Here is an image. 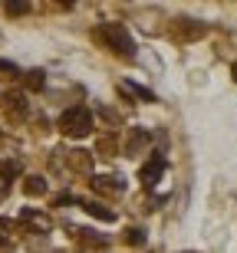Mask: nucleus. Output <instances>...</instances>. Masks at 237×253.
I'll return each instance as SVG.
<instances>
[{
	"mask_svg": "<svg viewBox=\"0 0 237 253\" xmlns=\"http://www.w3.org/2000/svg\"><path fill=\"white\" fill-rule=\"evenodd\" d=\"M234 79H237V63H234Z\"/></svg>",
	"mask_w": 237,
	"mask_h": 253,
	"instance_id": "nucleus-11",
	"label": "nucleus"
},
{
	"mask_svg": "<svg viewBox=\"0 0 237 253\" xmlns=\"http://www.w3.org/2000/svg\"><path fill=\"white\" fill-rule=\"evenodd\" d=\"M102 37H105V43H109V49H115L119 56H135V40L129 37V30H125L122 23H105Z\"/></svg>",
	"mask_w": 237,
	"mask_h": 253,
	"instance_id": "nucleus-2",
	"label": "nucleus"
},
{
	"mask_svg": "<svg viewBox=\"0 0 237 253\" xmlns=\"http://www.w3.org/2000/svg\"><path fill=\"white\" fill-rule=\"evenodd\" d=\"M10 17H20V13H30V3H7Z\"/></svg>",
	"mask_w": 237,
	"mask_h": 253,
	"instance_id": "nucleus-10",
	"label": "nucleus"
},
{
	"mask_svg": "<svg viewBox=\"0 0 237 253\" xmlns=\"http://www.w3.org/2000/svg\"><path fill=\"white\" fill-rule=\"evenodd\" d=\"M125 89H129V92H135V95H139V99H145V102H155V92H148L145 85H135V83H129V85H125Z\"/></svg>",
	"mask_w": 237,
	"mask_h": 253,
	"instance_id": "nucleus-7",
	"label": "nucleus"
},
{
	"mask_svg": "<svg viewBox=\"0 0 237 253\" xmlns=\"http://www.w3.org/2000/svg\"><path fill=\"white\" fill-rule=\"evenodd\" d=\"M125 240H129V244H132V247H142V244H145V230H139V227H132Z\"/></svg>",
	"mask_w": 237,
	"mask_h": 253,
	"instance_id": "nucleus-8",
	"label": "nucleus"
},
{
	"mask_svg": "<svg viewBox=\"0 0 237 253\" xmlns=\"http://www.w3.org/2000/svg\"><path fill=\"white\" fill-rule=\"evenodd\" d=\"M20 174V165L17 161H3V165H0V178H3V184H7V181H13Z\"/></svg>",
	"mask_w": 237,
	"mask_h": 253,
	"instance_id": "nucleus-5",
	"label": "nucleus"
},
{
	"mask_svg": "<svg viewBox=\"0 0 237 253\" xmlns=\"http://www.w3.org/2000/svg\"><path fill=\"white\" fill-rule=\"evenodd\" d=\"M59 128L66 131V135H73V138H83V135L93 131V115L83 105H73V109H66V112L59 115Z\"/></svg>",
	"mask_w": 237,
	"mask_h": 253,
	"instance_id": "nucleus-1",
	"label": "nucleus"
},
{
	"mask_svg": "<svg viewBox=\"0 0 237 253\" xmlns=\"http://www.w3.org/2000/svg\"><path fill=\"white\" fill-rule=\"evenodd\" d=\"M161 174H165V158H161V155H155L152 161H145L142 171H139V178H142L145 188H155V184L161 181Z\"/></svg>",
	"mask_w": 237,
	"mask_h": 253,
	"instance_id": "nucleus-3",
	"label": "nucleus"
},
{
	"mask_svg": "<svg viewBox=\"0 0 237 253\" xmlns=\"http://www.w3.org/2000/svg\"><path fill=\"white\" fill-rule=\"evenodd\" d=\"M23 188H27V194L40 197V194H47V181H43V178H30L27 184H23Z\"/></svg>",
	"mask_w": 237,
	"mask_h": 253,
	"instance_id": "nucleus-6",
	"label": "nucleus"
},
{
	"mask_svg": "<svg viewBox=\"0 0 237 253\" xmlns=\"http://www.w3.org/2000/svg\"><path fill=\"white\" fill-rule=\"evenodd\" d=\"M27 85H30V89H43V73H40V69H33V73L27 76Z\"/></svg>",
	"mask_w": 237,
	"mask_h": 253,
	"instance_id": "nucleus-9",
	"label": "nucleus"
},
{
	"mask_svg": "<svg viewBox=\"0 0 237 253\" xmlns=\"http://www.w3.org/2000/svg\"><path fill=\"white\" fill-rule=\"evenodd\" d=\"M83 207H86V214H93L95 220H109V224L115 220V214L109 211V207H102V204H83Z\"/></svg>",
	"mask_w": 237,
	"mask_h": 253,
	"instance_id": "nucleus-4",
	"label": "nucleus"
}]
</instances>
